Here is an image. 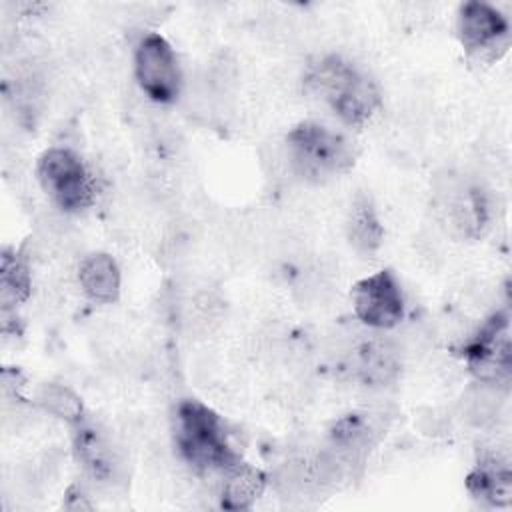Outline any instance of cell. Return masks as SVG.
Segmentation results:
<instances>
[{"instance_id": "cell-12", "label": "cell", "mask_w": 512, "mask_h": 512, "mask_svg": "<svg viewBox=\"0 0 512 512\" xmlns=\"http://www.w3.org/2000/svg\"><path fill=\"white\" fill-rule=\"evenodd\" d=\"M78 282L82 292L94 302H114L120 292V270L112 256L90 254L78 268Z\"/></svg>"}, {"instance_id": "cell-10", "label": "cell", "mask_w": 512, "mask_h": 512, "mask_svg": "<svg viewBox=\"0 0 512 512\" xmlns=\"http://www.w3.org/2000/svg\"><path fill=\"white\" fill-rule=\"evenodd\" d=\"M74 454L86 474L98 482H112L122 468V458L112 438L92 424H80L74 432Z\"/></svg>"}, {"instance_id": "cell-3", "label": "cell", "mask_w": 512, "mask_h": 512, "mask_svg": "<svg viewBox=\"0 0 512 512\" xmlns=\"http://www.w3.org/2000/svg\"><path fill=\"white\" fill-rule=\"evenodd\" d=\"M176 446L196 470L226 472L240 462L228 446L218 416L196 400H184L176 410Z\"/></svg>"}, {"instance_id": "cell-1", "label": "cell", "mask_w": 512, "mask_h": 512, "mask_svg": "<svg viewBox=\"0 0 512 512\" xmlns=\"http://www.w3.org/2000/svg\"><path fill=\"white\" fill-rule=\"evenodd\" d=\"M306 86L348 124H364L380 104L376 84L338 56L316 62L306 74Z\"/></svg>"}, {"instance_id": "cell-11", "label": "cell", "mask_w": 512, "mask_h": 512, "mask_svg": "<svg viewBox=\"0 0 512 512\" xmlns=\"http://www.w3.org/2000/svg\"><path fill=\"white\" fill-rule=\"evenodd\" d=\"M468 490L492 506H508L512 498V472L508 460L500 454L482 458L468 476Z\"/></svg>"}, {"instance_id": "cell-2", "label": "cell", "mask_w": 512, "mask_h": 512, "mask_svg": "<svg viewBox=\"0 0 512 512\" xmlns=\"http://www.w3.org/2000/svg\"><path fill=\"white\" fill-rule=\"evenodd\" d=\"M286 156L290 168L310 182L334 178L354 162L352 144L318 122H302L288 132Z\"/></svg>"}, {"instance_id": "cell-14", "label": "cell", "mask_w": 512, "mask_h": 512, "mask_svg": "<svg viewBox=\"0 0 512 512\" xmlns=\"http://www.w3.org/2000/svg\"><path fill=\"white\" fill-rule=\"evenodd\" d=\"M266 478L260 470L242 460L224 472L222 506L226 510H246L264 492Z\"/></svg>"}, {"instance_id": "cell-15", "label": "cell", "mask_w": 512, "mask_h": 512, "mask_svg": "<svg viewBox=\"0 0 512 512\" xmlns=\"http://www.w3.org/2000/svg\"><path fill=\"white\" fill-rule=\"evenodd\" d=\"M346 234L352 248L360 254H374L380 248L384 230L370 200L358 198L352 204L346 222Z\"/></svg>"}, {"instance_id": "cell-16", "label": "cell", "mask_w": 512, "mask_h": 512, "mask_svg": "<svg viewBox=\"0 0 512 512\" xmlns=\"http://www.w3.org/2000/svg\"><path fill=\"white\" fill-rule=\"evenodd\" d=\"M36 404L44 412L56 418H62L70 424H78L82 420V412H84L82 400L74 390H70L64 384H56V382L42 384L36 394Z\"/></svg>"}, {"instance_id": "cell-13", "label": "cell", "mask_w": 512, "mask_h": 512, "mask_svg": "<svg viewBox=\"0 0 512 512\" xmlns=\"http://www.w3.org/2000/svg\"><path fill=\"white\" fill-rule=\"evenodd\" d=\"M400 366V354L392 342L368 340L358 346L356 370L366 384L382 386L396 378Z\"/></svg>"}, {"instance_id": "cell-7", "label": "cell", "mask_w": 512, "mask_h": 512, "mask_svg": "<svg viewBox=\"0 0 512 512\" xmlns=\"http://www.w3.org/2000/svg\"><path fill=\"white\" fill-rule=\"evenodd\" d=\"M468 368L472 374L492 386H502L510 378L512 352L508 336V318L504 314L492 316L480 334L466 346Z\"/></svg>"}, {"instance_id": "cell-18", "label": "cell", "mask_w": 512, "mask_h": 512, "mask_svg": "<svg viewBox=\"0 0 512 512\" xmlns=\"http://www.w3.org/2000/svg\"><path fill=\"white\" fill-rule=\"evenodd\" d=\"M496 396H498V386L484 384V382H480L478 388L470 390V394L466 396V408H464L468 420H472L478 426L494 422L500 406Z\"/></svg>"}, {"instance_id": "cell-5", "label": "cell", "mask_w": 512, "mask_h": 512, "mask_svg": "<svg viewBox=\"0 0 512 512\" xmlns=\"http://www.w3.org/2000/svg\"><path fill=\"white\" fill-rule=\"evenodd\" d=\"M134 74L142 92L154 102L176 100L182 74L172 46L160 34H146L140 40L134 54Z\"/></svg>"}, {"instance_id": "cell-4", "label": "cell", "mask_w": 512, "mask_h": 512, "mask_svg": "<svg viewBox=\"0 0 512 512\" xmlns=\"http://www.w3.org/2000/svg\"><path fill=\"white\" fill-rule=\"evenodd\" d=\"M38 180L44 192L64 212L84 210L92 202V178L72 150L52 148L44 152L38 160Z\"/></svg>"}, {"instance_id": "cell-6", "label": "cell", "mask_w": 512, "mask_h": 512, "mask_svg": "<svg viewBox=\"0 0 512 512\" xmlns=\"http://www.w3.org/2000/svg\"><path fill=\"white\" fill-rule=\"evenodd\" d=\"M354 312L368 328H394L404 316V298L396 276L380 270L362 278L352 290Z\"/></svg>"}, {"instance_id": "cell-9", "label": "cell", "mask_w": 512, "mask_h": 512, "mask_svg": "<svg viewBox=\"0 0 512 512\" xmlns=\"http://www.w3.org/2000/svg\"><path fill=\"white\" fill-rule=\"evenodd\" d=\"M458 32L464 48L478 56H496L508 44L506 18L486 2H466L460 8Z\"/></svg>"}, {"instance_id": "cell-17", "label": "cell", "mask_w": 512, "mask_h": 512, "mask_svg": "<svg viewBox=\"0 0 512 512\" xmlns=\"http://www.w3.org/2000/svg\"><path fill=\"white\" fill-rule=\"evenodd\" d=\"M30 272L28 266L16 254H2V272H0V300L4 310L24 302L30 294Z\"/></svg>"}, {"instance_id": "cell-8", "label": "cell", "mask_w": 512, "mask_h": 512, "mask_svg": "<svg viewBox=\"0 0 512 512\" xmlns=\"http://www.w3.org/2000/svg\"><path fill=\"white\" fill-rule=\"evenodd\" d=\"M438 204L448 224L464 236H482L488 226L486 194L466 178L448 174L436 186Z\"/></svg>"}]
</instances>
